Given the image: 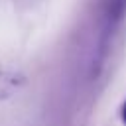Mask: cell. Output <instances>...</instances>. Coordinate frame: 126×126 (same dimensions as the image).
Wrapping results in <instances>:
<instances>
[{
    "label": "cell",
    "instance_id": "cell-1",
    "mask_svg": "<svg viewBox=\"0 0 126 126\" xmlns=\"http://www.w3.org/2000/svg\"><path fill=\"white\" fill-rule=\"evenodd\" d=\"M126 14V0H104L102 2V24L106 30L114 28Z\"/></svg>",
    "mask_w": 126,
    "mask_h": 126
},
{
    "label": "cell",
    "instance_id": "cell-2",
    "mask_svg": "<svg viewBox=\"0 0 126 126\" xmlns=\"http://www.w3.org/2000/svg\"><path fill=\"white\" fill-rule=\"evenodd\" d=\"M122 118H124V122H126V102H124V108H122Z\"/></svg>",
    "mask_w": 126,
    "mask_h": 126
}]
</instances>
